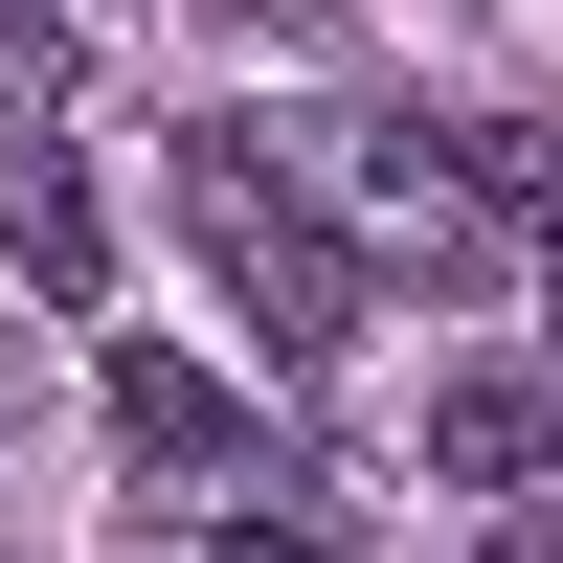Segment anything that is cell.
<instances>
[{"mask_svg":"<svg viewBox=\"0 0 563 563\" xmlns=\"http://www.w3.org/2000/svg\"><path fill=\"white\" fill-rule=\"evenodd\" d=\"M180 249H203V294L249 316V339L294 361V384H316V361L361 339V249H339V225H316V180L271 158L249 113H225V135H180Z\"/></svg>","mask_w":563,"mask_h":563,"instance_id":"1","label":"cell"},{"mask_svg":"<svg viewBox=\"0 0 563 563\" xmlns=\"http://www.w3.org/2000/svg\"><path fill=\"white\" fill-rule=\"evenodd\" d=\"M0 249L68 316H90V271H113V203H90V158H68V23H23V0H0Z\"/></svg>","mask_w":563,"mask_h":563,"instance_id":"3","label":"cell"},{"mask_svg":"<svg viewBox=\"0 0 563 563\" xmlns=\"http://www.w3.org/2000/svg\"><path fill=\"white\" fill-rule=\"evenodd\" d=\"M203 563H316V541H294V519H225V541H203Z\"/></svg>","mask_w":563,"mask_h":563,"instance_id":"6","label":"cell"},{"mask_svg":"<svg viewBox=\"0 0 563 563\" xmlns=\"http://www.w3.org/2000/svg\"><path fill=\"white\" fill-rule=\"evenodd\" d=\"M541 451H563V361H451V384H429V474H451V496L519 519Z\"/></svg>","mask_w":563,"mask_h":563,"instance_id":"5","label":"cell"},{"mask_svg":"<svg viewBox=\"0 0 563 563\" xmlns=\"http://www.w3.org/2000/svg\"><path fill=\"white\" fill-rule=\"evenodd\" d=\"M90 406H113V451H135L158 496H249V406H225V361L113 339V361H90Z\"/></svg>","mask_w":563,"mask_h":563,"instance_id":"4","label":"cell"},{"mask_svg":"<svg viewBox=\"0 0 563 563\" xmlns=\"http://www.w3.org/2000/svg\"><path fill=\"white\" fill-rule=\"evenodd\" d=\"M541 316H563V294H541ZM541 361H563V339H541Z\"/></svg>","mask_w":563,"mask_h":563,"instance_id":"7","label":"cell"},{"mask_svg":"<svg viewBox=\"0 0 563 563\" xmlns=\"http://www.w3.org/2000/svg\"><path fill=\"white\" fill-rule=\"evenodd\" d=\"M496 203H519V180H496L474 135H429V113H361V135H339V249H361V271L496 294Z\"/></svg>","mask_w":563,"mask_h":563,"instance_id":"2","label":"cell"}]
</instances>
